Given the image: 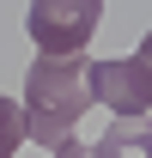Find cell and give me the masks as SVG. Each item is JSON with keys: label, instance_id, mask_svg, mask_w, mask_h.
<instances>
[{"label": "cell", "instance_id": "cell-4", "mask_svg": "<svg viewBox=\"0 0 152 158\" xmlns=\"http://www.w3.org/2000/svg\"><path fill=\"white\" fill-rule=\"evenodd\" d=\"M122 73H128L134 98H140V110H152V31L140 37V49L134 55H122Z\"/></svg>", "mask_w": 152, "mask_h": 158}, {"label": "cell", "instance_id": "cell-1", "mask_svg": "<svg viewBox=\"0 0 152 158\" xmlns=\"http://www.w3.org/2000/svg\"><path fill=\"white\" fill-rule=\"evenodd\" d=\"M24 140H37L55 152L61 140L79 134V122L91 110V61L79 55H37L24 73Z\"/></svg>", "mask_w": 152, "mask_h": 158}, {"label": "cell", "instance_id": "cell-5", "mask_svg": "<svg viewBox=\"0 0 152 158\" xmlns=\"http://www.w3.org/2000/svg\"><path fill=\"white\" fill-rule=\"evenodd\" d=\"M24 146V110L12 98H0V158H12Z\"/></svg>", "mask_w": 152, "mask_h": 158}, {"label": "cell", "instance_id": "cell-2", "mask_svg": "<svg viewBox=\"0 0 152 158\" xmlns=\"http://www.w3.org/2000/svg\"><path fill=\"white\" fill-rule=\"evenodd\" d=\"M97 24H103V0H31L24 12L37 55H79Z\"/></svg>", "mask_w": 152, "mask_h": 158}, {"label": "cell", "instance_id": "cell-3", "mask_svg": "<svg viewBox=\"0 0 152 158\" xmlns=\"http://www.w3.org/2000/svg\"><path fill=\"white\" fill-rule=\"evenodd\" d=\"M55 158H152V122L146 116H116L97 140H61Z\"/></svg>", "mask_w": 152, "mask_h": 158}]
</instances>
